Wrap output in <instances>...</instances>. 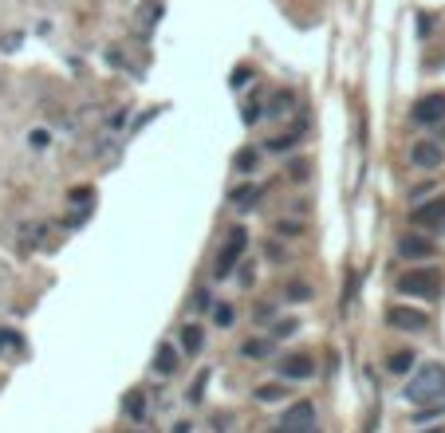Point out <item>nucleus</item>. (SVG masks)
I'll return each mask as SVG.
<instances>
[{"mask_svg": "<svg viewBox=\"0 0 445 433\" xmlns=\"http://www.w3.org/2000/svg\"><path fill=\"white\" fill-rule=\"evenodd\" d=\"M437 398H445V366L429 363V366H422V370L410 378V386H406V402H414V406H434Z\"/></svg>", "mask_w": 445, "mask_h": 433, "instance_id": "f257e3e1", "label": "nucleus"}, {"mask_svg": "<svg viewBox=\"0 0 445 433\" xmlns=\"http://www.w3.org/2000/svg\"><path fill=\"white\" fill-rule=\"evenodd\" d=\"M437 288H441V272L437 268H410L398 280V292H406V296H434Z\"/></svg>", "mask_w": 445, "mask_h": 433, "instance_id": "f03ea898", "label": "nucleus"}, {"mask_svg": "<svg viewBox=\"0 0 445 433\" xmlns=\"http://www.w3.org/2000/svg\"><path fill=\"white\" fill-rule=\"evenodd\" d=\"M245 245H249V232H245V229H232L229 240H225V248L217 252L213 272H217V276H229L232 268H237V260H240V252H245Z\"/></svg>", "mask_w": 445, "mask_h": 433, "instance_id": "7ed1b4c3", "label": "nucleus"}, {"mask_svg": "<svg viewBox=\"0 0 445 433\" xmlns=\"http://www.w3.org/2000/svg\"><path fill=\"white\" fill-rule=\"evenodd\" d=\"M284 433H316V406L311 402H296L280 422Z\"/></svg>", "mask_w": 445, "mask_h": 433, "instance_id": "20e7f679", "label": "nucleus"}, {"mask_svg": "<svg viewBox=\"0 0 445 433\" xmlns=\"http://www.w3.org/2000/svg\"><path fill=\"white\" fill-rule=\"evenodd\" d=\"M414 122H422V127H429V122H441L445 119V95H426V99L414 102L410 111Z\"/></svg>", "mask_w": 445, "mask_h": 433, "instance_id": "39448f33", "label": "nucleus"}, {"mask_svg": "<svg viewBox=\"0 0 445 433\" xmlns=\"http://www.w3.org/2000/svg\"><path fill=\"white\" fill-rule=\"evenodd\" d=\"M410 161L418 166V170H437V166L445 161L441 142H414L410 146Z\"/></svg>", "mask_w": 445, "mask_h": 433, "instance_id": "423d86ee", "label": "nucleus"}, {"mask_svg": "<svg viewBox=\"0 0 445 433\" xmlns=\"http://www.w3.org/2000/svg\"><path fill=\"white\" fill-rule=\"evenodd\" d=\"M280 374L284 378H288V383H304V378H311V374H316V358L311 355H288L284 358V366H280Z\"/></svg>", "mask_w": 445, "mask_h": 433, "instance_id": "0eeeda50", "label": "nucleus"}, {"mask_svg": "<svg viewBox=\"0 0 445 433\" xmlns=\"http://www.w3.org/2000/svg\"><path fill=\"white\" fill-rule=\"evenodd\" d=\"M386 319H390V327H398V331H422V327H426V315L414 311V307H390Z\"/></svg>", "mask_w": 445, "mask_h": 433, "instance_id": "6e6552de", "label": "nucleus"}, {"mask_svg": "<svg viewBox=\"0 0 445 433\" xmlns=\"http://www.w3.org/2000/svg\"><path fill=\"white\" fill-rule=\"evenodd\" d=\"M398 252H402L406 260H422V256H434V240L422 237V232H406V237L398 240Z\"/></svg>", "mask_w": 445, "mask_h": 433, "instance_id": "1a4fd4ad", "label": "nucleus"}, {"mask_svg": "<svg viewBox=\"0 0 445 433\" xmlns=\"http://www.w3.org/2000/svg\"><path fill=\"white\" fill-rule=\"evenodd\" d=\"M414 225H445V197H437V201H426L414 209Z\"/></svg>", "mask_w": 445, "mask_h": 433, "instance_id": "9d476101", "label": "nucleus"}, {"mask_svg": "<svg viewBox=\"0 0 445 433\" xmlns=\"http://www.w3.org/2000/svg\"><path fill=\"white\" fill-rule=\"evenodd\" d=\"M237 209H252V205L260 201V189L257 186H240V189H232V197H229Z\"/></svg>", "mask_w": 445, "mask_h": 433, "instance_id": "9b49d317", "label": "nucleus"}, {"mask_svg": "<svg viewBox=\"0 0 445 433\" xmlns=\"http://www.w3.org/2000/svg\"><path fill=\"white\" fill-rule=\"evenodd\" d=\"M154 370H158V374H173V370H178L173 347H158V355H154Z\"/></svg>", "mask_w": 445, "mask_h": 433, "instance_id": "f8f14e48", "label": "nucleus"}, {"mask_svg": "<svg viewBox=\"0 0 445 433\" xmlns=\"http://www.w3.org/2000/svg\"><path fill=\"white\" fill-rule=\"evenodd\" d=\"M181 347H186L189 355H197V351H201V327H197V323H189L186 331H181Z\"/></svg>", "mask_w": 445, "mask_h": 433, "instance_id": "ddd939ff", "label": "nucleus"}, {"mask_svg": "<svg viewBox=\"0 0 445 433\" xmlns=\"http://www.w3.org/2000/svg\"><path fill=\"white\" fill-rule=\"evenodd\" d=\"M122 406H127V414H130V417H146V398H142V390H130Z\"/></svg>", "mask_w": 445, "mask_h": 433, "instance_id": "4468645a", "label": "nucleus"}, {"mask_svg": "<svg viewBox=\"0 0 445 433\" xmlns=\"http://www.w3.org/2000/svg\"><path fill=\"white\" fill-rule=\"evenodd\" d=\"M386 366H390L394 374H406L414 366V351H398V355H390V363H386Z\"/></svg>", "mask_w": 445, "mask_h": 433, "instance_id": "2eb2a0df", "label": "nucleus"}, {"mask_svg": "<svg viewBox=\"0 0 445 433\" xmlns=\"http://www.w3.org/2000/svg\"><path fill=\"white\" fill-rule=\"evenodd\" d=\"M288 398V386H260L257 390V402H284Z\"/></svg>", "mask_w": 445, "mask_h": 433, "instance_id": "dca6fc26", "label": "nucleus"}, {"mask_svg": "<svg viewBox=\"0 0 445 433\" xmlns=\"http://www.w3.org/2000/svg\"><path fill=\"white\" fill-rule=\"evenodd\" d=\"M240 355H245V358H264L268 355V343L264 339H249L245 347H240Z\"/></svg>", "mask_w": 445, "mask_h": 433, "instance_id": "f3484780", "label": "nucleus"}, {"mask_svg": "<svg viewBox=\"0 0 445 433\" xmlns=\"http://www.w3.org/2000/svg\"><path fill=\"white\" fill-rule=\"evenodd\" d=\"M237 170H245V173L257 170V150H240L237 154Z\"/></svg>", "mask_w": 445, "mask_h": 433, "instance_id": "a211bd4d", "label": "nucleus"}, {"mask_svg": "<svg viewBox=\"0 0 445 433\" xmlns=\"http://www.w3.org/2000/svg\"><path fill=\"white\" fill-rule=\"evenodd\" d=\"M213 319L221 323V327H229V323H232V307H229V304H217V307H213Z\"/></svg>", "mask_w": 445, "mask_h": 433, "instance_id": "6ab92c4d", "label": "nucleus"}, {"mask_svg": "<svg viewBox=\"0 0 445 433\" xmlns=\"http://www.w3.org/2000/svg\"><path fill=\"white\" fill-rule=\"evenodd\" d=\"M311 292H308V284H291V292H288V299H296V304H304Z\"/></svg>", "mask_w": 445, "mask_h": 433, "instance_id": "aec40b11", "label": "nucleus"}, {"mask_svg": "<svg viewBox=\"0 0 445 433\" xmlns=\"http://www.w3.org/2000/svg\"><path fill=\"white\" fill-rule=\"evenodd\" d=\"M264 252L272 256V260H288V248H280L276 240H268V245H264Z\"/></svg>", "mask_w": 445, "mask_h": 433, "instance_id": "412c9836", "label": "nucleus"}, {"mask_svg": "<svg viewBox=\"0 0 445 433\" xmlns=\"http://www.w3.org/2000/svg\"><path fill=\"white\" fill-rule=\"evenodd\" d=\"M276 229H280V232H288V237H296V232H300V225H296V221H280Z\"/></svg>", "mask_w": 445, "mask_h": 433, "instance_id": "4be33fe9", "label": "nucleus"}, {"mask_svg": "<svg viewBox=\"0 0 445 433\" xmlns=\"http://www.w3.org/2000/svg\"><path fill=\"white\" fill-rule=\"evenodd\" d=\"M291 178H308V166H304V158H296V166H291Z\"/></svg>", "mask_w": 445, "mask_h": 433, "instance_id": "5701e85b", "label": "nucleus"}, {"mask_svg": "<svg viewBox=\"0 0 445 433\" xmlns=\"http://www.w3.org/2000/svg\"><path fill=\"white\" fill-rule=\"evenodd\" d=\"M291 107V95H276V111H288Z\"/></svg>", "mask_w": 445, "mask_h": 433, "instance_id": "b1692460", "label": "nucleus"}, {"mask_svg": "<svg viewBox=\"0 0 445 433\" xmlns=\"http://www.w3.org/2000/svg\"><path fill=\"white\" fill-rule=\"evenodd\" d=\"M173 433H189V422H178V425H173Z\"/></svg>", "mask_w": 445, "mask_h": 433, "instance_id": "393cba45", "label": "nucleus"}, {"mask_svg": "<svg viewBox=\"0 0 445 433\" xmlns=\"http://www.w3.org/2000/svg\"><path fill=\"white\" fill-rule=\"evenodd\" d=\"M429 433H441V429H429Z\"/></svg>", "mask_w": 445, "mask_h": 433, "instance_id": "a878e982", "label": "nucleus"}]
</instances>
